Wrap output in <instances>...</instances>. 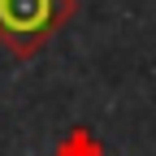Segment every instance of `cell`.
<instances>
[{
	"label": "cell",
	"instance_id": "6da1fadb",
	"mask_svg": "<svg viewBox=\"0 0 156 156\" xmlns=\"http://www.w3.org/2000/svg\"><path fill=\"white\" fill-rule=\"evenodd\" d=\"M74 13L78 0H0V48H9L17 61H30L69 26Z\"/></svg>",
	"mask_w": 156,
	"mask_h": 156
},
{
	"label": "cell",
	"instance_id": "7a4b0ae2",
	"mask_svg": "<svg viewBox=\"0 0 156 156\" xmlns=\"http://www.w3.org/2000/svg\"><path fill=\"white\" fill-rule=\"evenodd\" d=\"M52 156H104V143L95 139L87 126H74L65 139L56 143V152H52Z\"/></svg>",
	"mask_w": 156,
	"mask_h": 156
}]
</instances>
